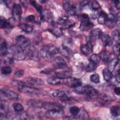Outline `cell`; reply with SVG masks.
I'll return each instance as SVG.
<instances>
[{
  "label": "cell",
  "mask_w": 120,
  "mask_h": 120,
  "mask_svg": "<svg viewBox=\"0 0 120 120\" xmlns=\"http://www.w3.org/2000/svg\"><path fill=\"white\" fill-rule=\"evenodd\" d=\"M59 49L52 44L45 45L40 51V55L43 58H51L59 52Z\"/></svg>",
  "instance_id": "1"
},
{
  "label": "cell",
  "mask_w": 120,
  "mask_h": 120,
  "mask_svg": "<svg viewBox=\"0 0 120 120\" xmlns=\"http://www.w3.org/2000/svg\"><path fill=\"white\" fill-rule=\"evenodd\" d=\"M74 91L80 94H86L90 97L95 96L98 93L97 90L92 86L90 85H85L82 86L81 85L75 88Z\"/></svg>",
  "instance_id": "2"
},
{
  "label": "cell",
  "mask_w": 120,
  "mask_h": 120,
  "mask_svg": "<svg viewBox=\"0 0 120 120\" xmlns=\"http://www.w3.org/2000/svg\"><path fill=\"white\" fill-rule=\"evenodd\" d=\"M10 52L11 53V58L13 60H21L25 59L26 54L24 52L16 45H12L9 48Z\"/></svg>",
  "instance_id": "3"
},
{
  "label": "cell",
  "mask_w": 120,
  "mask_h": 120,
  "mask_svg": "<svg viewBox=\"0 0 120 120\" xmlns=\"http://www.w3.org/2000/svg\"><path fill=\"white\" fill-rule=\"evenodd\" d=\"M81 23L80 29L82 31H86L91 29L93 26V24L90 21L88 15L83 14L81 16Z\"/></svg>",
  "instance_id": "4"
},
{
  "label": "cell",
  "mask_w": 120,
  "mask_h": 120,
  "mask_svg": "<svg viewBox=\"0 0 120 120\" xmlns=\"http://www.w3.org/2000/svg\"><path fill=\"white\" fill-rule=\"evenodd\" d=\"M18 90L21 92L32 95H38L41 93V91L37 88L26 86L22 84H20L18 85Z\"/></svg>",
  "instance_id": "5"
},
{
  "label": "cell",
  "mask_w": 120,
  "mask_h": 120,
  "mask_svg": "<svg viewBox=\"0 0 120 120\" xmlns=\"http://www.w3.org/2000/svg\"><path fill=\"white\" fill-rule=\"evenodd\" d=\"M25 54L33 60H38L39 59V52L37 49L30 45L24 50Z\"/></svg>",
  "instance_id": "6"
},
{
  "label": "cell",
  "mask_w": 120,
  "mask_h": 120,
  "mask_svg": "<svg viewBox=\"0 0 120 120\" xmlns=\"http://www.w3.org/2000/svg\"><path fill=\"white\" fill-rule=\"evenodd\" d=\"M16 45L23 51L31 45L30 41L27 38L22 35H19L16 38Z\"/></svg>",
  "instance_id": "7"
},
{
  "label": "cell",
  "mask_w": 120,
  "mask_h": 120,
  "mask_svg": "<svg viewBox=\"0 0 120 120\" xmlns=\"http://www.w3.org/2000/svg\"><path fill=\"white\" fill-rule=\"evenodd\" d=\"M64 113V111L62 108H55L48 111L45 113V116L47 118H56L60 117L63 115Z\"/></svg>",
  "instance_id": "8"
},
{
  "label": "cell",
  "mask_w": 120,
  "mask_h": 120,
  "mask_svg": "<svg viewBox=\"0 0 120 120\" xmlns=\"http://www.w3.org/2000/svg\"><path fill=\"white\" fill-rule=\"evenodd\" d=\"M22 10L21 6L15 3L13 5L12 8V16L15 21H19L21 18Z\"/></svg>",
  "instance_id": "9"
},
{
  "label": "cell",
  "mask_w": 120,
  "mask_h": 120,
  "mask_svg": "<svg viewBox=\"0 0 120 120\" xmlns=\"http://www.w3.org/2000/svg\"><path fill=\"white\" fill-rule=\"evenodd\" d=\"M117 21L118 20L115 15L111 13L107 15V18L105 23L108 28L112 29L116 25Z\"/></svg>",
  "instance_id": "10"
},
{
  "label": "cell",
  "mask_w": 120,
  "mask_h": 120,
  "mask_svg": "<svg viewBox=\"0 0 120 120\" xmlns=\"http://www.w3.org/2000/svg\"><path fill=\"white\" fill-rule=\"evenodd\" d=\"M65 83L68 87L74 89L82 85V82L80 80L74 77H72L71 76L67 79Z\"/></svg>",
  "instance_id": "11"
},
{
  "label": "cell",
  "mask_w": 120,
  "mask_h": 120,
  "mask_svg": "<svg viewBox=\"0 0 120 120\" xmlns=\"http://www.w3.org/2000/svg\"><path fill=\"white\" fill-rule=\"evenodd\" d=\"M82 52L85 55H88L93 51V46L90 42H88L85 45H82L80 46Z\"/></svg>",
  "instance_id": "12"
},
{
  "label": "cell",
  "mask_w": 120,
  "mask_h": 120,
  "mask_svg": "<svg viewBox=\"0 0 120 120\" xmlns=\"http://www.w3.org/2000/svg\"><path fill=\"white\" fill-rule=\"evenodd\" d=\"M1 92L5 96L9 98L17 99L18 97V95L16 92L6 88L2 89Z\"/></svg>",
  "instance_id": "13"
},
{
  "label": "cell",
  "mask_w": 120,
  "mask_h": 120,
  "mask_svg": "<svg viewBox=\"0 0 120 120\" xmlns=\"http://www.w3.org/2000/svg\"><path fill=\"white\" fill-rule=\"evenodd\" d=\"M45 102L37 100V99H31L27 102L28 105L36 108H43Z\"/></svg>",
  "instance_id": "14"
},
{
  "label": "cell",
  "mask_w": 120,
  "mask_h": 120,
  "mask_svg": "<svg viewBox=\"0 0 120 120\" xmlns=\"http://www.w3.org/2000/svg\"><path fill=\"white\" fill-rule=\"evenodd\" d=\"M100 38L103 43V44L105 46H110L112 43V38L108 34L106 33H102Z\"/></svg>",
  "instance_id": "15"
},
{
  "label": "cell",
  "mask_w": 120,
  "mask_h": 120,
  "mask_svg": "<svg viewBox=\"0 0 120 120\" xmlns=\"http://www.w3.org/2000/svg\"><path fill=\"white\" fill-rule=\"evenodd\" d=\"M52 95L57 98H60L64 99H68V97L66 95V92L62 90H53L52 93Z\"/></svg>",
  "instance_id": "16"
},
{
  "label": "cell",
  "mask_w": 120,
  "mask_h": 120,
  "mask_svg": "<svg viewBox=\"0 0 120 120\" xmlns=\"http://www.w3.org/2000/svg\"><path fill=\"white\" fill-rule=\"evenodd\" d=\"M54 61L56 65L59 68H66L68 67L67 62L60 56L56 57L54 59Z\"/></svg>",
  "instance_id": "17"
},
{
  "label": "cell",
  "mask_w": 120,
  "mask_h": 120,
  "mask_svg": "<svg viewBox=\"0 0 120 120\" xmlns=\"http://www.w3.org/2000/svg\"><path fill=\"white\" fill-rule=\"evenodd\" d=\"M71 75L72 73L70 71H62L56 73V76L60 79H67Z\"/></svg>",
  "instance_id": "18"
},
{
  "label": "cell",
  "mask_w": 120,
  "mask_h": 120,
  "mask_svg": "<svg viewBox=\"0 0 120 120\" xmlns=\"http://www.w3.org/2000/svg\"><path fill=\"white\" fill-rule=\"evenodd\" d=\"M102 33L103 32L100 28H95L91 31L90 33V37L92 39H95L97 38H100Z\"/></svg>",
  "instance_id": "19"
},
{
  "label": "cell",
  "mask_w": 120,
  "mask_h": 120,
  "mask_svg": "<svg viewBox=\"0 0 120 120\" xmlns=\"http://www.w3.org/2000/svg\"><path fill=\"white\" fill-rule=\"evenodd\" d=\"M41 15L42 19H44L46 21H52V15L50 10L47 9L43 10Z\"/></svg>",
  "instance_id": "20"
},
{
  "label": "cell",
  "mask_w": 120,
  "mask_h": 120,
  "mask_svg": "<svg viewBox=\"0 0 120 120\" xmlns=\"http://www.w3.org/2000/svg\"><path fill=\"white\" fill-rule=\"evenodd\" d=\"M26 82L28 83L34 85H42L44 82L43 81L39 78L33 77H28L26 78Z\"/></svg>",
  "instance_id": "21"
},
{
  "label": "cell",
  "mask_w": 120,
  "mask_h": 120,
  "mask_svg": "<svg viewBox=\"0 0 120 120\" xmlns=\"http://www.w3.org/2000/svg\"><path fill=\"white\" fill-rule=\"evenodd\" d=\"M102 73L104 80L106 82H110L112 80V72H111L107 68H105L103 69Z\"/></svg>",
  "instance_id": "22"
},
{
  "label": "cell",
  "mask_w": 120,
  "mask_h": 120,
  "mask_svg": "<svg viewBox=\"0 0 120 120\" xmlns=\"http://www.w3.org/2000/svg\"><path fill=\"white\" fill-rule=\"evenodd\" d=\"M18 26L22 31L27 33L31 32L33 30V27L28 23H20Z\"/></svg>",
  "instance_id": "23"
},
{
  "label": "cell",
  "mask_w": 120,
  "mask_h": 120,
  "mask_svg": "<svg viewBox=\"0 0 120 120\" xmlns=\"http://www.w3.org/2000/svg\"><path fill=\"white\" fill-rule=\"evenodd\" d=\"M118 61L119 59L117 58H114L109 63L107 69L111 72H112L114 70L115 67L118 63Z\"/></svg>",
  "instance_id": "24"
},
{
  "label": "cell",
  "mask_w": 120,
  "mask_h": 120,
  "mask_svg": "<svg viewBox=\"0 0 120 120\" xmlns=\"http://www.w3.org/2000/svg\"><path fill=\"white\" fill-rule=\"evenodd\" d=\"M100 59L105 62H108L111 58V55L109 52L106 51H103L100 53Z\"/></svg>",
  "instance_id": "25"
},
{
  "label": "cell",
  "mask_w": 120,
  "mask_h": 120,
  "mask_svg": "<svg viewBox=\"0 0 120 120\" xmlns=\"http://www.w3.org/2000/svg\"><path fill=\"white\" fill-rule=\"evenodd\" d=\"M75 22L73 20L68 19L62 24V28L64 30L68 29L71 28V27L73 26L75 24Z\"/></svg>",
  "instance_id": "26"
},
{
  "label": "cell",
  "mask_w": 120,
  "mask_h": 120,
  "mask_svg": "<svg viewBox=\"0 0 120 120\" xmlns=\"http://www.w3.org/2000/svg\"><path fill=\"white\" fill-rule=\"evenodd\" d=\"M47 82L48 83L52 85H56L60 83V79L57 77H51L47 79Z\"/></svg>",
  "instance_id": "27"
},
{
  "label": "cell",
  "mask_w": 120,
  "mask_h": 120,
  "mask_svg": "<svg viewBox=\"0 0 120 120\" xmlns=\"http://www.w3.org/2000/svg\"><path fill=\"white\" fill-rule=\"evenodd\" d=\"M0 53L1 55L6 56L8 53V48L7 47V44L6 42H2L0 45Z\"/></svg>",
  "instance_id": "28"
},
{
  "label": "cell",
  "mask_w": 120,
  "mask_h": 120,
  "mask_svg": "<svg viewBox=\"0 0 120 120\" xmlns=\"http://www.w3.org/2000/svg\"><path fill=\"white\" fill-rule=\"evenodd\" d=\"M106 18H107V14L105 12L102 11L100 13L98 16V22L99 24H101L105 23V21L106 19Z\"/></svg>",
  "instance_id": "29"
},
{
  "label": "cell",
  "mask_w": 120,
  "mask_h": 120,
  "mask_svg": "<svg viewBox=\"0 0 120 120\" xmlns=\"http://www.w3.org/2000/svg\"><path fill=\"white\" fill-rule=\"evenodd\" d=\"M49 31L56 37H60L63 35V32L62 30L58 28H55L53 29H51L49 30Z\"/></svg>",
  "instance_id": "30"
},
{
  "label": "cell",
  "mask_w": 120,
  "mask_h": 120,
  "mask_svg": "<svg viewBox=\"0 0 120 120\" xmlns=\"http://www.w3.org/2000/svg\"><path fill=\"white\" fill-rule=\"evenodd\" d=\"M110 112L111 115L113 117H118L120 115V108L118 106H113L111 108Z\"/></svg>",
  "instance_id": "31"
},
{
  "label": "cell",
  "mask_w": 120,
  "mask_h": 120,
  "mask_svg": "<svg viewBox=\"0 0 120 120\" xmlns=\"http://www.w3.org/2000/svg\"><path fill=\"white\" fill-rule=\"evenodd\" d=\"M59 51H60V53L61 54V55L64 56L65 57L68 58L70 57L69 52L68 48L67 47L65 46H62L60 49V50H59Z\"/></svg>",
  "instance_id": "32"
},
{
  "label": "cell",
  "mask_w": 120,
  "mask_h": 120,
  "mask_svg": "<svg viewBox=\"0 0 120 120\" xmlns=\"http://www.w3.org/2000/svg\"><path fill=\"white\" fill-rule=\"evenodd\" d=\"M100 60H101V59L100 56L97 54H93L91 55L90 58V61L96 64H98L100 61Z\"/></svg>",
  "instance_id": "33"
},
{
  "label": "cell",
  "mask_w": 120,
  "mask_h": 120,
  "mask_svg": "<svg viewBox=\"0 0 120 120\" xmlns=\"http://www.w3.org/2000/svg\"><path fill=\"white\" fill-rule=\"evenodd\" d=\"M0 26L1 28L8 29V20H6V19L3 16H0Z\"/></svg>",
  "instance_id": "34"
},
{
  "label": "cell",
  "mask_w": 120,
  "mask_h": 120,
  "mask_svg": "<svg viewBox=\"0 0 120 120\" xmlns=\"http://www.w3.org/2000/svg\"><path fill=\"white\" fill-rule=\"evenodd\" d=\"M97 68V64L91 62L89 63L86 67V70L87 72H92L96 69Z\"/></svg>",
  "instance_id": "35"
},
{
  "label": "cell",
  "mask_w": 120,
  "mask_h": 120,
  "mask_svg": "<svg viewBox=\"0 0 120 120\" xmlns=\"http://www.w3.org/2000/svg\"><path fill=\"white\" fill-rule=\"evenodd\" d=\"M12 70L11 68L8 66H4L1 68V73L3 75H7L10 74L12 72Z\"/></svg>",
  "instance_id": "36"
},
{
  "label": "cell",
  "mask_w": 120,
  "mask_h": 120,
  "mask_svg": "<svg viewBox=\"0 0 120 120\" xmlns=\"http://www.w3.org/2000/svg\"><path fill=\"white\" fill-rule=\"evenodd\" d=\"M13 107L15 112H19L22 111L24 109L23 106L21 104L18 103H14L13 105Z\"/></svg>",
  "instance_id": "37"
},
{
  "label": "cell",
  "mask_w": 120,
  "mask_h": 120,
  "mask_svg": "<svg viewBox=\"0 0 120 120\" xmlns=\"http://www.w3.org/2000/svg\"><path fill=\"white\" fill-rule=\"evenodd\" d=\"M69 110L71 114L74 116H77L80 112V109L79 107L76 106H72L70 107Z\"/></svg>",
  "instance_id": "38"
},
{
  "label": "cell",
  "mask_w": 120,
  "mask_h": 120,
  "mask_svg": "<svg viewBox=\"0 0 120 120\" xmlns=\"http://www.w3.org/2000/svg\"><path fill=\"white\" fill-rule=\"evenodd\" d=\"M90 81L95 83H98L99 82V76L98 74H92L90 76Z\"/></svg>",
  "instance_id": "39"
},
{
  "label": "cell",
  "mask_w": 120,
  "mask_h": 120,
  "mask_svg": "<svg viewBox=\"0 0 120 120\" xmlns=\"http://www.w3.org/2000/svg\"><path fill=\"white\" fill-rule=\"evenodd\" d=\"M30 4L35 7V8L37 9V10L40 14H41L42 13V7L41 6H40L37 3V2L35 1H30Z\"/></svg>",
  "instance_id": "40"
},
{
  "label": "cell",
  "mask_w": 120,
  "mask_h": 120,
  "mask_svg": "<svg viewBox=\"0 0 120 120\" xmlns=\"http://www.w3.org/2000/svg\"><path fill=\"white\" fill-rule=\"evenodd\" d=\"M91 7L93 10L97 11L100 8V6L98 1H93L91 3Z\"/></svg>",
  "instance_id": "41"
},
{
  "label": "cell",
  "mask_w": 120,
  "mask_h": 120,
  "mask_svg": "<svg viewBox=\"0 0 120 120\" xmlns=\"http://www.w3.org/2000/svg\"><path fill=\"white\" fill-rule=\"evenodd\" d=\"M64 8L68 11L73 5L72 4L71 1H64L63 3Z\"/></svg>",
  "instance_id": "42"
},
{
  "label": "cell",
  "mask_w": 120,
  "mask_h": 120,
  "mask_svg": "<svg viewBox=\"0 0 120 120\" xmlns=\"http://www.w3.org/2000/svg\"><path fill=\"white\" fill-rule=\"evenodd\" d=\"M113 51L114 53L116 55H118V57H119V54H120V44L119 43H117L115 44L113 46Z\"/></svg>",
  "instance_id": "43"
},
{
  "label": "cell",
  "mask_w": 120,
  "mask_h": 120,
  "mask_svg": "<svg viewBox=\"0 0 120 120\" xmlns=\"http://www.w3.org/2000/svg\"><path fill=\"white\" fill-rule=\"evenodd\" d=\"M112 38L116 41H119L120 40V33L118 30L114 31L112 33Z\"/></svg>",
  "instance_id": "44"
},
{
  "label": "cell",
  "mask_w": 120,
  "mask_h": 120,
  "mask_svg": "<svg viewBox=\"0 0 120 120\" xmlns=\"http://www.w3.org/2000/svg\"><path fill=\"white\" fill-rule=\"evenodd\" d=\"M68 13L71 15H74L76 14V8H75V7L73 6L68 11Z\"/></svg>",
  "instance_id": "45"
},
{
  "label": "cell",
  "mask_w": 120,
  "mask_h": 120,
  "mask_svg": "<svg viewBox=\"0 0 120 120\" xmlns=\"http://www.w3.org/2000/svg\"><path fill=\"white\" fill-rule=\"evenodd\" d=\"M68 19V16H66V15H64L62 17H61L59 19L58 21V23L59 24H63L64 23V22L67 21Z\"/></svg>",
  "instance_id": "46"
},
{
  "label": "cell",
  "mask_w": 120,
  "mask_h": 120,
  "mask_svg": "<svg viewBox=\"0 0 120 120\" xmlns=\"http://www.w3.org/2000/svg\"><path fill=\"white\" fill-rule=\"evenodd\" d=\"M24 71L22 70H18L15 73V75L17 77H20L23 75Z\"/></svg>",
  "instance_id": "47"
},
{
  "label": "cell",
  "mask_w": 120,
  "mask_h": 120,
  "mask_svg": "<svg viewBox=\"0 0 120 120\" xmlns=\"http://www.w3.org/2000/svg\"><path fill=\"white\" fill-rule=\"evenodd\" d=\"M115 78L116 79V80L118 82H120V70L118 69L115 72Z\"/></svg>",
  "instance_id": "48"
},
{
  "label": "cell",
  "mask_w": 120,
  "mask_h": 120,
  "mask_svg": "<svg viewBox=\"0 0 120 120\" xmlns=\"http://www.w3.org/2000/svg\"><path fill=\"white\" fill-rule=\"evenodd\" d=\"M35 19V16L32 15H28L27 17H26V20H27L29 22H33V21H34Z\"/></svg>",
  "instance_id": "49"
},
{
  "label": "cell",
  "mask_w": 120,
  "mask_h": 120,
  "mask_svg": "<svg viewBox=\"0 0 120 120\" xmlns=\"http://www.w3.org/2000/svg\"><path fill=\"white\" fill-rule=\"evenodd\" d=\"M90 1H88V0H83V1H82L80 3V5L83 7H84L85 6H86L87 5H88Z\"/></svg>",
  "instance_id": "50"
},
{
  "label": "cell",
  "mask_w": 120,
  "mask_h": 120,
  "mask_svg": "<svg viewBox=\"0 0 120 120\" xmlns=\"http://www.w3.org/2000/svg\"><path fill=\"white\" fill-rule=\"evenodd\" d=\"M114 2V4L115 5V6L116 8L118 9L119 10L120 8V1L119 0H115L113 1Z\"/></svg>",
  "instance_id": "51"
},
{
  "label": "cell",
  "mask_w": 120,
  "mask_h": 120,
  "mask_svg": "<svg viewBox=\"0 0 120 120\" xmlns=\"http://www.w3.org/2000/svg\"><path fill=\"white\" fill-rule=\"evenodd\" d=\"M114 93L117 95H120V89L119 87H116L114 89Z\"/></svg>",
  "instance_id": "52"
}]
</instances>
